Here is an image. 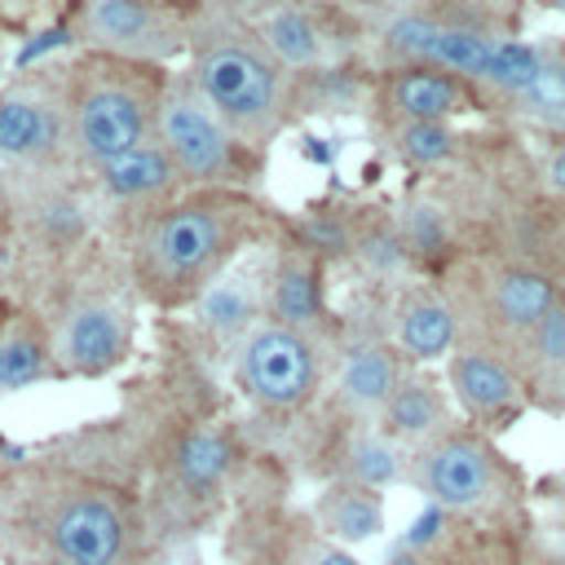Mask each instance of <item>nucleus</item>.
Wrapping results in <instances>:
<instances>
[{"label":"nucleus","mask_w":565,"mask_h":565,"mask_svg":"<svg viewBox=\"0 0 565 565\" xmlns=\"http://www.w3.org/2000/svg\"><path fill=\"white\" fill-rule=\"evenodd\" d=\"M309 565H362V561L340 543H318V547H309Z\"/></svg>","instance_id":"nucleus-32"},{"label":"nucleus","mask_w":565,"mask_h":565,"mask_svg":"<svg viewBox=\"0 0 565 565\" xmlns=\"http://www.w3.org/2000/svg\"><path fill=\"white\" fill-rule=\"evenodd\" d=\"M230 459H234V450H230V441H225L221 433L194 428V433H185V437L177 441V450H172V472H177L181 490L207 494V490H216V486L225 481Z\"/></svg>","instance_id":"nucleus-25"},{"label":"nucleus","mask_w":565,"mask_h":565,"mask_svg":"<svg viewBox=\"0 0 565 565\" xmlns=\"http://www.w3.org/2000/svg\"><path fill=\"white\" fill-rule=\"evenodd\" d=\"M287 4H313V0H199V13H221V18H238V22H260L274 9Z\"/></svg>","instance_id":"nucleus-30"},{"label":"nucleus","mask_w":565,"mask_h":565,"mask_svg":"<svg viewBox=\"0 0 565 565\" xmlns=\"http://www.w3.org/2000/svg\"><path fill=\"white\" fill-rule=\"evenodd\" d=\"M88 172H93L97 190L110 203H124V207L132 203V207H146V212L172 203V194L181 190L177 168H172V159L159 141H146V146H137V150H128V154H119L102 168H88Z\"/></svg>","instance_id":"nucleus-18"},{"label":"nucleus","mask_w":565,"mask_h":565,"mask_svg":"<svg viewBox=\"0 0 565 565\" xmlns=\"http://www.w3.org/2000/svg\"><path fill=\"white\" fill-rule=\"evenodd\" d=\"M331 4L327 0H313V4H287V9H274L265 13L256 26V35L265 40V49L300 79L309 75H322V71H335L340 62V35L331 31L327 22Z\"/></svg>","instance_id":"nucleus-13"},{"label":"nucleus","mask_w":565,"mask_h":565,"mask_svg":"<svg viewBox=\"0 0 565 565\" xmlns=\"http://www.w3.org/2000/svg\"><path fill=\"white\" fill-rule=\"evenodd\" d=\"M397 446H428L433 437H441L450 428V411H446V397L433 380L424 375H402V384L393 388L388 406L380 411L375 419Z\"/></svg>","instance_id":"nucleus-19"},{"label":"nucleus","mask_w":565,"mask_h":565,"mask_svg":"<svg viewBox=\"0 0 565 565\" xmlns=\"http://www.w3.org/2000/svg\"><path fill=\"white\" fill-rule=\"evenodd\" d=\"M260 234L265 207L247 190H190L141 216L132 238V282L159 309L194 305Z\"/></svg>","instance_id":"nucleus-1"},{"label":"nucleus","mask_w":565,"mask_h":565,"mask_svg":"<svg viewBox=\"0 0 565 565\" xmlns=\"http://www.w3.org/2000/svg\"><path fill=\"white\" fill-rule=\"evenodd\" d=\"M154 141L168 150L185 194L190 190H247L265 168V154L238 141L216 119V110L203 102V93L194 88L185 71L168 75Z\"/></svg>","instance_id":"nucleus-4"},{"label":"nucleus","mask_w":565,"mask_h":565,"mask_svg":"<svg viewBox=\"0 0 565 565\" xmlns=\"http://www.w3.org/2000/svg\"><path fill=\"white\" fill-rule=\"evenodd\" d=\"M49 371H53V335L44 331V322L35 313L9 318V327L0 331V393L31 388Z\"/></svg>","instance_id":"nucleus-23"},{"label":"nucleus","mask_w":565,"mask_h":565,"mask_svg":"<svg viewBox=\"0 0 565 565\" xmlns=\"http://www.w3.org/2000/svg\"><path fill=\"white\" fill-rule=\"evenodd\" d=\"M318 530L340 543V547H358L384 534V490L371 486H353V481H331L318 503H313Z\"/></svg>","instance_id":"nucleus-20"},{"label":"nucleus","mask_w":565,"mask_h":565,"mask_svg":"<svg viewBox=\"0 0 565 565\" xmlns=\"http://www.w3.org/2000/svg\"><path fill=\"white\" fill-rule=\"evenodd\" d=\"M402 353L388 349L384 340H353L340 353V375H335V402L358 419L375 424L380 411L388 406L393 388L402 384Z\"/></svg>","instance_id":"nucleus-15"},{"label":"nucleus","mask_w":565,"mask_h":565,"mask_svg":"<svg viewBox=\"0 0 565 565\" xmlns=\"http://www.w3.org/2000/svg\"><path fill=\"white\" fill-rule=\"evenodd\" d=\"M128 340H132L128 313L115 300L84 296L66 305L53 327V371L75 380L106 375L128 358Z\"/></svg>","instance_id":"nucleus-12"},{"label":"nucleus","mask_w":565,"mask_h":565,"mask_svg":"<svg viewBox=\"0 0 565 565\" xmlns=\"http://www.w3.org/2000/svg\"><path fill=\"white\" fill-rule=\"evenodd\" d=\"M190 79L216 119L265 154V146L296 119L305 102V79L291 75L256 35L252 22L199 13L190 22Z\"/></svg>","instance_id":"nucleus-2"},{"label":"nucleus","mask_w":565,"mask_h":565,"mask_svg":"<svg viewBox=\"0 0 565 565\" xmlns=\"http://www.w3.org/2000/svg\"><path fill=\"white\" fill-rule=\"evenodd\" d=\"M44 539L66 565H124L132 525L102 490H71L44 516Z\"/></svg>","instance_id":"nucleus-10"},{"label":"nucleus","mask_w":565,"mask_h":565,"mask_svg":"<svg viewBox=\"0 0 565 565\" xmlns=\"http://www.w3.org/2000/svg\"><path fill=\"white\" fill-rule=\"evenodd\" d=\"M406 477V455L402 446L380 428V424H358L349 428V437L340 441V463H335V481H353V486H371L384 490L393 481Z\"/></svg>","instance_id":"nucleus-21"},{"label":"nucleus","mask_w":565,"mask_h":565,"mask_svg":"<svg viewBox=\"0 0 565 565\" xmlns=\"http://www.w3.org/2000/svg\"><path fill=\"white\" fill-rule=\"evenodd\" d=\"M406 481L441 512H472L503 490V455L477 428H446L406 455Z\"/></svg>","instance_id":"nucleus-6"},{"label":"nucleus","mask_w":565,"mask_h":565,"mask_svg":"<svg viewBox=\"0 0 565 565\" xmlns=\"http://www.w3.org/2000/svg\"><path fill=\"white\" fill-rule=\"evenodd\" d=\"M393 349L411 362H437L459 349V313L433 287H406L393 305Z\"/></svg>","instance_id":"nucleus-16"},{"label":"nucleus","mask_w":565,"mask_h":565,"mask_svg":"<svg viewBox=\"0 0 565 565\" xmlns=\"http://www.w3.org/2000/svg\"><path fill=\"white\" fill-rule=\"evenodd\" d=\"M353 256H362V265L375 269V274H397V269L411 265V247H406L397 221H371V225H362Z\"/></svg>","instance_id":"nucleus-29"},{"label":"nucleus","mask_w":565,"mask_h":565,"mask_svg":"<svg viewBox=\"0 0 565 565\" xmlns=\"http://www.w3.org/2000/svg\"><path fill=\"white\" fill-rule=\"evenodd\" d=\"M543 177H547V190H556V194H565V146L547 159V168H543Z\"/></svg>","instance_id":"nucleus-33"},{"label":"nucleus","mask_w":565,"mask_h":565,"mask_svg":"<svg viewBox=\"0 0 565 565\" xmlns=\"http://www.w3.org/2000/svg\"><path fill=\"white\" fill-rule=\"evenodd\" d=\"M265 313H269V322L318 335V327L327 318V309H322V256H313L300 243L282 247L274 269H269Z\"/></svg>","instance_id":"nucleus-17"},{"label":"nucleus","mask_w":565,"mask_h":565,"mask_svg":"<svg viewBox=\"0 0 565 565\" xmlns=\"http://www.w3.org/2000/svg\"><path fill=\"white\" fill-rule=\"evenodd\" d=\"M194 309H199V327L212 331L216 340H243L252 327L265 322V318H260L265 291H260L252 278H243V274H225V278H216V282L194 300Z\"/></svg>","instance_id":"nucleus-22"},{"label":"nucleus","mask_w":565,"mask_h":565,"mask_svg":"<svg viewBox=\"0 0 565 565\" xmlns=\"http://www.w3.org/2000/svg\"><path fill=\"white\" fill-rule=\"evenodd\" d=\"M344 18L384 26L393 18H441V22H463V26H490V4L486 0H327Z\"/></svg>","instance_id":"nucleus-24"},{"label":"nucleus","mask_w":565,"mask_h":565,"mask_svg":"<svg viewBox=\"0 0 565 565\" xmlns=\"http://www.w3.org/2000/svg\"><path fill=\"white\" fill-rule=\"evenodd\" d=\"M371 97L384 115V124H450L455 115L481 110L490 97L450 71L437 66H380L371 79Z\"/></svg>","instance_id":"nucleus-11"},{"label":"nucleus","mask_w":565,"mask_h":565,"mask_svg":"<svg viewBox=\"0 0 565 565\" xmlns=\"http://www.w3.org/2000/svg\"><path fill=\"white\" fill-rule=\"evenodd\" d=\"M358 230H362V225H358L353 216H344V212H313V216H305V221L296 225V243L309 247V252L322 256V260H331V256H353Z\"/></svg>","instance_id":"nucleus-28"},{"label":"nucleus","mask_w":565,"mask_h":565,"mask_svg":"<svg viewBox=\"0 0 565 565\" xmlns=\"http://www.w3.org/2000/svg\"><path fill=\"white\" fill-rule=\"evenodd\" d=\"M556 4H565V0H556Z\"/></svg>","instance_id":"nucleus-36"},{"label":"nucleus","mask_w":565,"mask_h":565,"mask_svg":"<svg viewBox=\"0 0 565 565\" xmlns=\"http://www.w3.org/2000/svg\"><path fill=\"white\" fill-rule=\"evenodd\" d=\"M190 22L168 0H88L79 13V40L93 53L168 66L190 49Z\"/></svg>","instance_id":"nucleus-8"},{"label":"nucleus","mask_w":565,"mask_h":565,"mask_svg":"<svg viewBox=\"0 0 565 565\" xmlns=\"http://www.w3.org/2000/svg\"><path fill=\"white\" fill-rule=\"evenodd\" d=\"M446 380H450L455 402L481 424H494L508 411H516L521 388H525L516 362H508L481 344H459L446 362Z\"/></svg>","instance_id":"nucleus-14"},{"label":"nucleus","mask_w":565,"mask_h":565,"mask_svg":"<svg viewBox=\"0 0 565 565\" xmlns=\"http://www.w3.org/2000/svg\"><path fill=\"white\" fill-rule=\"evenodd\" d=\"M393 154L411 168H441L463 150V137L450 124H393Z\"/></svg>","instance_id":"nucleus-26"},{"label":"nucleus","mask_w":565,"mask_h":565,"mask_svg":"<svg viewBox=\"0 0 565 565\" xmlns=\"http://www.w3.org/2000/svg\"><path fill=\"white\" fill-rule=\"evenodd\" d=\"M477 274V296H472V309L481 313V335L477 344L508 358L516 353L521 362V349L525 340L534 335V327L552 313V305L565 296L561 282H552L543 269H530V265H512V260H494V265H481L472 269Z\"/></svg>","instance_id":"nucleus-7"},{"label":"nucleus","mask_w":565,"mask_h":565,"mask_svg":"<svg viewBox=\"0 0 565 565\" xmlns=\"http://www.w3.org/2000/svg\"><path fill=\"white\" fill-rule=\"evenodd\" d=\"M0 159L26 177H53L75 163L57 79H22L0 93Z\"/></svg>","instance_id":"nucleus-9"},{"label":"nucleus","mask_w":565,"mask_h":565,"mask_svg":"<svg viewBox=\"0 0 565 565\" xmlns=\"http://www.w3.org/2000/svg\"><path fill=\"white\" fill-rule=\"evenodd\" d=\"M234 371L252 402L269 411H300L322 388V349L318 335L265 318L238 340Z\"/></svg>","instance_id":"nucleus-5"},{"label":"nucleus","mask_w":565,"mask_h":565,"mask_svg":"<svg viewBox=\"0 0 565 565\" xmlns=\"http://www.w3.org/2000/svg\"><path fill=\"white\" fill-rule=\"evenodd\" d=\"M441 525H446V512L428 503V508H424V512L415 516V525L406 530V547H428V543H433V539L441 534Z\"/></svg>","instance_id":"nucleus-31"},{"label":"nucleus","mask_w":565,"mask_h":565,"mask_svg":"<svg viewBox=\"0 0 565 565\" xmlns=\"http://www.w3.org/2000/svg\"><path fill=\"white\" fill-rule=\"evenodd\" d=\"M168 75L172 71L154 62H132L93 49L75 53L57 75L75 163L102 168L154 141Z\"/></svg>","instance_id":"nucleus-3"},{"label":"nucleus","mask_w":565,"mask_h":565,"mask_svg":"<svg viewBox=\"0 0 565 565\" xmlns=\"http://www.w3.org/2000/svg\"><path fill=\"white\" fill-rule=\"evenodd\" d=\"M44 565H66V561H57V556H49V561H44Z\"/></svg>","instance_id":"nucleus-35"},{"label":"nucleus","mask_w":565,"mask_h":565,"mask_svg":"<svg viewBox=\"0 0 565 565\" xmlns=\"http://www.w3.org/2000/svg\"><path fill=\"white\" fill-rule=\"evenodd\" d=\"M556 565H565V521H561V534H556Z\"/></svg>","instance_id":"nucleus-34"},{"label":"nucleus","mask_w":565,"mask_h":565,"mask_svg":"<svg viewBox=\"0 0 565 565\" xmlns=\"http://www.w3.org/2000/svg\"><path fill=\"white\" fill-rule=\"evenodd\" d=\"M534 384H565V296L552 305V313L534 327V335L521 349L516 362Z\"/></svg>","instance_id":"nucleus-27"}]
</instances>
